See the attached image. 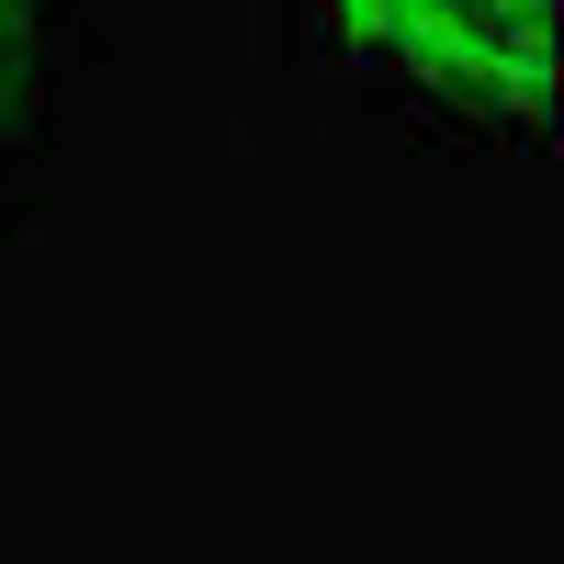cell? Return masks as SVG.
<instances>
[{
  "label": "cell",
  "instance_id": "cell-1",
  "mask_svg": "<svg viewBox=\"0 0 564 564\" xmlns=\"http://www.w3.org/2000/svg\"><path fill=\"white\" fill-rule=\"evenodd\" d=\"M327 45L384 90L486 135H542L553 113V0H316Z\"/></svg>",
  "mask_w": 564,
  "mask_h": 564
},
{
  "label": "cell",
  "instance_id": "cell-2",
  "mask_svg": "<svg viewBox=\"0 0 564 564\" xmlns=\"http://www.w3.org/2000/svg\"><path fill=\"white\" fill-rule=\"evenodd\" d=\"M57 0H0V204H12V181L34 170V135L57 113Z\"/></svg>",
  "mask_w": 564,
  "mask_h": 564
}]
</instances>
